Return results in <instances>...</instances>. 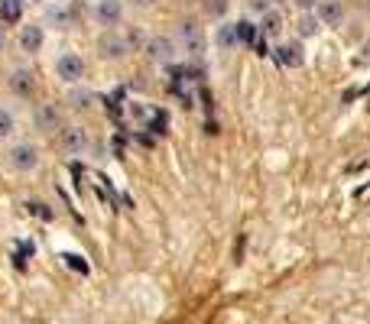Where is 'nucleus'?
Instances as JSON below:
<instances>
[{"label": "nucleus", "instance_id": "nucleus-1", "mask_svg": "<svg viewBox=\"0 0 370 324\" xmlns=\"http://www.w3.org/2000/svg\"><path fill=\"white\" fill-rule=\"evenodd\" d=\"M7 162L10 169H17V172H33L39 166V153H36L33 143H13L7 153Z\"/></svg>", "mask_w": 370, "mask_h": 324}, {"label": "nucleus", "instance_id": "nucleus-2", "mask_svg": "<svg viewBox=\"0 0 370 324\" xmlns=\"http://www.w3.org/2000/svg\"><path fill=\"white\" fill-rule=\"evenodd\" d=\"M55 75H59V81H65V85H78V81L85 78V62H81V55L65 52L55 62Z\"/></svg>", "mask_w": 370, "mask_h": 324}, {"label": "nucleus", "instance_id": "nucleus-3", "mask_svg": "<svg viewBox=\"0 0 370 324\" xmlns=\"http://www.w3.org/2000/svg\"><path fill=\"white\" fill-rule=\"evenodd\" d=\"M315 20L322 27H341L344 23V3L341 0H318Z\"/></svg>", "mask_w": 370, "mask_h": 324}, {"label": "nucleus", "instance_id": "nucleus-4", "mask_svg": "<svg viewBox=\"0 0 370 324\" xmlns=\"http://www.w3.org/2000/svg\"><path fill=\"white\" fill-rule=\"evenodd\" d=\"M276 62L286 65V69H299L306 65V45L296 39V43H280L276 45Z\"/></svg>", "mask_w": 370, "mask_h": 324}, {"label": "nucleus", "instance_id": "nucleus-5", "mask_svg": "<svg viewBox=\"0 0 370 324\" xmlns=\"http://www.w3.org/2000/svg\"><path fill=\"white\" fill-rule=\"evenodd\" d=\"M123 17V0H97L95 3V20L101 27H117Z\"/></svg>", "mask_w": 370, "mask_h": 324}, {"label": "nucleus", "instance_id": "nucleus-6", "mask_svg": "<svg viewBox=\"0 0 370 324\" xmlns=\"http://www.w3.org/2000/svg\"><path fill=\"white\" fill-rule=\"evenodd\" d=\"M43 43H46V29L39 27V23H27V27L20 29V49H23V52L36 55L43 49Z\"/></svg>", "mask_w": 370, "mask_h": 324}, {"label": "nucleus", "instance_id": "nucleus-7", "mask_svg": "<svg viewBox=\"0 0 370 324\" xmlns=\"http://www.w3.org/2000/svg\"><path fill=\"white\" fill-rule=\"evenodd\" d=\"M33 85H36V78H33V71L29 69H13L10 71V88L17 91V94H29Z\"/></svg>", "mask_w": 370, "mask_h": 324}, {"label": "nucleus", "instance_id": "nucleus-8", "mask_svg": "<svg viewBox=\"0 0 370 324\" xmlns=\"http://www.w3.org/2000/svg\"><path fill=\"white\" fill-rule=\"evenodd\" d=\"M36 127L43 133H53V130H59V117H55V107H49V104H43L39 111H36Z\"/></svg>", "mask_w": 370, "mask_h": 324}, {"label": "nucleus", "instance_id": "nucleus-9", "mask_svg": "<svg viewBox=\"0 0 370 324\" xmlns=\"http://www.w3.org/2000/svg\"><path fill=\"white\" fill-rule=\"evenodd\" d=\"M85 130L81 127H71V130H65L62 133V146L69 149V153H78V149H85Z\"/></svg>", "mask_w": 370, "mask_h": 324}, {"label": "nucleus", "instance_id": "nucleus-10", "mask_svg": "<svg viewBox=\"0 0 370 324\" xmlns=\"http://www.w3.org/2000/svg\"><path fill=\"white\" fill-rule=\"evenodd\" d=\"M146 49H150V55L156 62H169V59H172V43H169V39H150V45H146Z\"/></svg>", "mask_w": 370, "mask_h": 324}, {"label": "nucleus", "instance_id": "nucleus-11", "mask_svg": "<svg viewBox=\"0 0 370 324\" xmlns=\"http://www.w3.org/2000/svg\"><path fill=\"white\" fill-rule=\"evenodd\" d=\"M101 49H104V55H114V59L127 55V43H123L121 36H104V39H101Z\"/></svg>", "mask_w": 370, "mask_h": 324}, {"label": "nucleus", "instance_id": "nucleus-12", "mask_svg": "<svg viewBox=\"0 0 370 324\" xmlns=\"http://www.w3.org/2000/svg\"><path fill=\"white\" fill-rule=\"evenodd\" d=\"M299 36H306V39H312V36H318V29H322V23L315 20V13H299Z\"/></svg>", "mask_w": 370, "mask_h": 324}, {"label": "nucleus", "instance_id": "nucleus-13", "mask_svg": "<svg viewBox=\"0 0 370 324\" xmlns=\"http://www.w3.org/2000/svg\"><path fill=\"white\" fill-rule=\"evenodd\" d=\"M218 43L221 45H238V23H224V27L218 29Z\"/></svg>", "mask_w": 370, "mask_h": 324}, {"label": "nucleus", "instance_id": "nucleus-14", "mask_svg": "<svg viewBox=\"0 0 370 324\" xmlns=\"http://www.w3.org/2000/svg\"><path fill=\"white\" fill-rule=\"evenodd\" d=\"M263 29H266V33H270V36H276V33H280V29H282V13H276V10H270V13H266V17H263Z\"/></svg>", "mask_w": 370, "mask_h": 324}, {"label": "nucleus", "instance_id": "nucleus-15", "mask_svg": "<svg viewBox=\"0 0 370 324\" xmlns=\"http://www.w3.org/2000/svg\"><path fill=\"white\" fill-rule=\"evenodd\" d=\"M238 39H240V43H254V39H256V27L250 23V20H240V23H238Z\"/></svg>", "mask_w": 370, "mask_h": 324}, {"label": "nucleus", "instance_id": "nucleus-16", "mask_svg": "<svg viewBox=\"0 0 370 324\" xmlns=\"http://www.w3.org/2000/svg\"><path fill=\"white\" fill-rule=\"evenodd\" d=\"M0 17H4V20H17L20 17V0H0Z\"/></svg>", "mask_w": 370, "mask_h": 324}, {"label": "nucleus", "instance_id": "nucleus-17", "mask_svg": "<svg viewBox=\"0 0 370 324\" xmlns=\"http://www.w3.org/2000/svg\"><path fill=\"white\" fill-rule=\"evenodd\" d=\"M10 133H13V114L0 107V136H10Z\"/></svg>", "mask_w": 370, "mask_h": 324}, {"label": "nucleus", "instance_id": "nucleus-18", "mask_svg": "<svg viewBox=\"0 0 370 324\" xmlns=\"http://www.w3.org/2000/svg\"><path fill=\"white\" fill-rule=\"evenodd\" d=\"M228 7H231V0H208V13H212V17H224Z\"/></svg>", "mask_w": 370, "mask_h": 324}, {"label": "nucleus", "instance_id": "nucleus-19", "mask_svg": "<svg viewBox=\"0 0 370 324\" xmlns=\"http://www.w3.org/2000/svg\"><path fill=\"white\" fill-rule=\"evenodd\" d=\"M296 7H299V13H315V7H318V0H292Z\"/></svg>", "mask_w": 370, "mask_h": 324}, {"label": "nucleus", "instance_id": "nucleus-20", "mask_svg": "<svg viewBox=\"0 0 370 324\" xmlns=\"http://www.w3.org/2000/svg\"><path fill=\"white\" fill-rule=\"evenodd\" d=\"M250 7H254L256 13H270V10H273V0H250Z\"/></svg>", "mask_w": 370, "mask_h": 324}, {"label": "nucleus", "instance_id": "nucleus-21", "mask_svg": "<svg viewBox=\"0 0 370 324\" xmlns=\"http://www.w3.org/2000/svg\"><path fill=\"white\" fill-rule=\"evenodd\" d=\"M4 45H7V29H4V23H0V52H4Z\"/></svg>", "mask_w": 370, "mask_h": 324}]
</instances>
